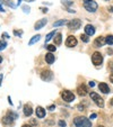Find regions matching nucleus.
Masks as SVG:
<instances>
[{"instance_id": "obj_33", "label": "nucleus", "mask_w": 113, "mask_h": 127, "mask_svg": "<svg viewBox=\"0 0 113 127\" xmlns=\"http://www.w3.org/2000/svg\"><path fill=\"white\" fill-rule=\"evenodd\" d=\"M94 85H95V83H94V82H93V81H91V82H89V87H94Z\"/></svg>"}, {"instance_id": "obj_12", "label": "nucleus", "mask_w": 113, "mask_h": 127, "mask_svg": "<svg viewBox=\"0 0 113 127\" xmlns=\"http://www.w3.org/2000/svg\"><path fill=\"white\" fill-rule=\"evenodd\" d=\"M46 23H48V20H46L45 18H44V19H40L38 21H36V23H35V26H34L35 29H41V28H43V27L46 25Z\"/></svg>"}, {"instance_id": "obj_1", "label": "nucleus", "mask_w": 113, "mask_h": 127, "mask_svg": "<svg viewBox=\"0 0 113 127\" xmlns=\"http://www.w3.org/2000/svg\"><path fill=\"white\" fill-rule=\"evenodd\" d=\"M74 122L77 127H92L91 120L86 117H76Z\"/></svg>"}, {"instance_id": "obj_19", "label": "nucleus", "mask_w": 113, "mask_h": 127, "mask_svg": "<svg viewBox=\"0 0 113 127\" xmlns=\"http://www.w3.org/2000/svg\"><path fill=\"white\" fill-rule=\"evenodd\" d=\"M40 38H41V35H36V36H33V38L30 41V43H28V44H30V45H33L34 43L38 42V41H40Z\"/></svg>"}, {"instance_id": "obj_17", "label": "nucleus", "mask_w": 113, "mask_h": 127, "mask_svg": "<svg viewBox=\"0 0 113 127\" xmlns=\"http://www.w3.org/2000/svg\"><path fill=\"white\" fill-rule=\"evenodd\" d=\"M33 114V109L30 106H24V115L25 116H31Z\"/></svg>"}, {"instance_id": "obj_38", "label": "nucleus", "mask_w": 113, "mask_h": 127, "mask_svg": "<svg viewBox=\"0 0 113 127\" xmlns=\"http://www.w3.org/2000/svg\"><path fill=\"white\" fill-rule=\"evenodd\" d=\"M0 11H1V13H3V11H5V10H3V8L1 7V6H0Z\"/></svg>"}, {"instance_id": "obj_2", "label": "nucleus", "mask_w": 113, "mask_h": 127, "mask_svg": "<svg viewBox=\"0 0 113 127\" xmlns=\"http://www.w3.org/2000/svg\"><path fill=\"white\" fill-rule=\"evenodd\" d=\"M84 7L89 13H95L97 10V3L94 0H84Z\"/></svg>"}, {"instance_id": "obj_28", "label": "nucleus", "mask_w": 113, "mask_h": 127, "mask_svg": "<svg viewBox=\"0 0 113 127\" xmlns=\"http://www.w3.org/2000/svg\"><path fill=\"white\" fill-rule=\"evenodd\" d=\"M23 9H24L25 13H30V7H26V6H24V7H23Z\"/></svg>"}, {"instance_id": "obj_13", "label": "nucleus", "mask_w": 113, "mask_h": 127, "mask_svg": "<svg viewBox=\"0 0 113 127\" xmlns=\"http://www.w3.org/2000/svg\"><path fill=\"white\" fill-rule=\"evenodd\" d=\"M85 33H86V35H88V36H92V35L95 34V28L92 25H86V27H85Z\"/></svg>"}, {"instance_id": "obj_27", "label": "nucleus", "mask_w": 113, "mask_h": 127, "mask_svg": "<svg viewBox=\"0 0 113 127\" xmlns=\"http://www.w3.org/2000/svg\"><path fill=\"white\" fill-rule=\"evenodd\" d=\"M58 124H59V126H61V127H65L66 126V122H65V120H59Z\"/></svg>"}, {"instance_id": "obj_5", "label": "nucleus", "mask_w": 113, "mask_h": 127, "mask_svg": "<svg viewBox=\"0 0 113 127\" xmlns=\"http://www.w3.org/2000/svg\"><path fill=\"white\" fill-rule=\"evenodd\" d=\"M91 98L93 99V101H94V102L96 103L98 107H101V108H103V107H104V100H103L102 97H100V96L97 95V93L91 92Z\"/></svg>"}, {"instance_id": "obj_4", "label": "nucleus", "mask_w": 113, "mask_h": 127, "mask_svg": "<svg viewBox=\"0 0 113 127\" xmlns=\"http://www.w3.org/2000/svg\"><path fill=\"white\" fill-rule=\"evenodd\" d=\"M92 62H93V64L94 65H101L103 62V56L102 54L100 53V52H95V53H93V55H92Z\"/></svg>"}, {"instance_id": "obj_11", "label": "nucleus", "mask_w": 113, "mask_h": 127, "mask_svg": "<svg viewBox=\"0 0 113 127\" xmlns=\"http://www.w3.org/2000/svg\"><path fill=\"white\" fill-rule=\"evenodd\" d=\"M98 89H100V91H102L103 93H109L110 92V88H109V85L105 83V82H101L100 85H98Z\"/></svg>"}, {"instance_id": "obj_30", "label": "nucleus", "mask_w": 113, "mask_h": 127, "mask_svg": "<svg viewBox=\"0 0 113 127\" xmlns=\"http://www.w3.org/2000/svg\"><path fill=\"white\" fill-rule=\"evenodd\" d=\"M14 34H15V35H18V36H20V35H22V32H17V30H14Z\"/></svg>"}, {"instance_id": "obj_22", "label": "nucleus", "mask_w": 113, "mask_h": 127, "mask_svg": "<svg viewBox=\"0 0 113 127\" xmlns=\"http://www.w3.org/2000/svg\"><path fill=\"white\" fill-rule=\"evenodd\" d=\"M54 34H56V32H54V30H53V32H51V33H49V34L46 35V37H45V42H49V41H50L52 37L54 36Z\"/></svg>"}, {"instance_id": "obj_15", "label": "nucleus", "mask_w": 113, "mask_h": 127, "mask_svg": "<svg viewBox=\"0 0 113 127\" xmlns=\"http://www.w3.org/2000/svg\"><path fill=\"white\" fill-rule=\"evenodd\" d=\"M54 60H56V58H54V55L52 53L49 52V53L45 54V61H46V63L48 64H52L54 62Z\"/></svg>"}, {"instance_id": "obj_37", "label": "nucleus", "mask_w": 113, "mask_h": 127, "mask_svg": "<svg viewBox=\"0 0 113 127\" xmlns=\"http://www.w3.org/2000/svg\"><path fill=\"white\" fill-rule=\"evenodd\" d=\"M1 81H2V75L0 74V85H1Z\"/></svg>"}, {"instance_id": "obj_23", "label": "nucleus", "mask_w": 113, "mask_h": 127, "mask_svg": "<svg viewBox=\"0 0 113 127\" xmlns=\"http://www.w3.org/2000/svg\"><path fill=\"white\" fill-rule=\"evenodd\" d=\"M80 38H81V41H83V42H85V43H88V41H89L88 35H86V34H83L80 36Z\"/></svg>"}, {"instance_id": "obj_21", "label": "nucleus", "mask_w": 113, "mask_h": 127, "mask_svg": "<svg viewBox=\"0 0 113 127\" xmlns=\"http://www.w3.org/2000/svg\"><path fill=\"white\" fill-rule=\"evenodd\" d=\"M105 42H106V44H109V45H113V36H112V35H109V36H106V38H105Z\"/></svg>"}, {"instance_id": "obj_18", "label": "nucleus", "mask_w": 113, "mask_h": 127, "mask_svg": "<svg viewBox=\"0 0 113 127\" xmlns=\"http://www.w3.org/2000/svg\"><path fill=\"white\" fill-rule=\"evenodd\" d=\"M13 122H14V118H13V117H10L9 115L2 118V123H3V124H11Z\"/></svg>"}, {"instance_id": "obj_9", "label": "nucleus", "mask_w": 113, "mask_h": 127, "mask_svg": "<svg viewBox=\"0 0 113 127\" xmlns=\"http://www.w3.org/2000/svg\"><path fill=\"white\" fill-rule=\"evenodd\" d=\"M77 93H78L79 96H81V97H84V96H86L87 93H88V90H87L86 85H79V87L77 88Z\"/></svg>"}, {"instance_id": "obj_36", "label": "nucleus", "mask_w": 113, "mask_h": 127, "mask_svg": "<svg viewBox=\"0 0 113 127\" xmlns=\"http://www.w3.org/2000/svg\"><path fill=\"white\" fill-rule=\"evenodd\" d=\"M22 127H32V126H31V125H27V124H24Z\"/></svg>"}, {"instance_id": "obj_32", "label": "nucleus", "mask_w": 113, "mask_h": 127, "mask_svg": "<svg viewBox=\"0 0 113 127\" xmlns=\"http://www.w3.org/2000/svg\"><path fill=\"white\" fill-rule=\"evenodd\" d=\"M2 36L5 37V38H9V35L7 34V33H3V34H2Z\"/></svg>"}, {"instance_id": "obj_39", "label": "nucleus", "mask_w": 113, "mask_h": 127, "mask_svg": "<svg viewBox=\"0 0 113 127\" xmlns=\"http://www.w3.org/2000/svg\"><path fill=\"white\" fill-rule=\"evenodd\" d=\"M111 70H112V73H113V64H111Z\"/></svg>"}, {"instance_id": "obj_31", "label": "nucleus", "mask_w": 113, "mask_h": 127, "mask_svg": "<svg viewBox=\"0 0 113 127\" xmlns=\"http://www.w3.org/2000/svg\"><path fill=\"white\" fill-rule=\"evenodd\" d=\"M96 117H97L96 114H92V115H91V119H95Z\"/></svg>"}, {"instance_id": "obj_20", "label": "nucleus", "mask_w": 113, "mask_h": 127, "mask_svg": "<svg viewBox=\"0 0 113 127\" xmlns=\"http://www.w3.org/2000/svg\"><path fill=\"white\" fill-rule=\"evenodd\" d=\"M66 24H68V21L67 20H59V21H56L53 24V27H58V26H61V25H66Z\"/></svg>"}, {"instance_id": "obj_35", "label": "nucleus", "mask_w": 113, "mask_h": 127, "mask_svg": "<svg viewBox=\"0 0 113 127\" xmlns=\"http://www.w3.org/2000/svg\"><path fill=\"white\" fill-rule=\"evenodd\" d=\"M110 80H111V82H113V73L110 75Z\"/></svg>"}, {"instance_id": "obj_14", "label": "nucleus", "mask_w": 113, "mask_h": 127, "mask_svg": "<svg viewBox=\"0 0 113 127\" xmlns=\"http://www.w3.org/2000/svg\"><path fill=\"white\" fill-rule=\"evenodd\" d=\"M36 116L38 118H44L45 117V109H43L42 107H38L36 108Z\"/></svg>"}, {"instance_id": "obj_16", "label": "nucleus", "mask_w": 113, "mask_h": 127, "mask_svg": "<svg viewBox=\"0 0 113 127\" xmlns=\"http://www.w3.org/2000/svg\"><path fill=\"white\" fill-rule=\"evenodd\" d=\"M61 41H62V35L60 34V33H58V34L56 35V37H54V44H56V45H60V44H61Z\"/></svg>"}, {"instance_id": "obj_41", "label": "nucleus", "mask_w": 113, "mask_h": 127, "mask_svg": "<svg viewBox=\"0 0 113 127\" xmlns=\"http://www.w3.org/2000/svg\"><path fill=\"white\" fill-rule=\"evenodd\" d=\"M97 127H104V126H102V125H98V126H97Z\"/></svg>"}, {"instance_id": "obj_25", "label": "nucleus", "mask_w": 113, "mask_h": 127, "mask_svg": "<svg viewBox=\"0 0 113 127\" xmlns=\"http://www.w3.org/2000/svg\"><path fill=\"white\" fill-rule=\"evenodd\" d=\"M46 48H48V51L50 52V53H52V52L56 51V46L54 45H46Z\"/></svg>"}, {"instance_id": "obj_26", "label": "nucleus", "mask_w": 113, "mask_h": 127, "mask_svg": "<svg viewBox=\"0 0 113 127\" xmlns=\"http://www.w3.org/2000/svg\"><path fill=\"white\" fill-rule=\"evenodd\" d=\"M62 3H65V5H67V6H70V5H73V1H70V0H62Z\"/></svg>"}, {"instance_id": "obj_34", "label": "nucleus", "mask_w": 113, "mask_h": 127, "mask_svg": "<svg viewBox=\"0 0 113 127\" xmlns=\"http://www.w3.org/2000/svg\"><path fill=\"white\" fill-rule=\"evenodd\" d=\"M78 108H79L78 110H84V107H83V106H80V105H79V106H78Z\"/></svg>"}, {"instance_id": "obj_29", "label": "nucleus", "mask_w": 113, "mask_h": 127, "mask_svg": "<svg viewBox=\"0 0 113 127\" xmlns=\"http://www.w3.org/2000/svg\"><path fill=\"white\" fill-rule=\"evenodd\" d=\"M48 109H49L50 111H52V110H54V109H56V106H54V105H52V106H49Z\"/></svg>"}, {"instance_id": "obj_40", "label": "nucleus", "mask_w": 113, "mask_h": 127, "mask_svg": "<svg viewBox=\"0 0 113 127\" xmlns=\"http://www.w3.org/2000/svg\"><path fill=\"white\" fill-rule=\"evenodd\" d=\"M1 62H2V57H1V56H0V63H1Z\"/></svg>"}, {"instance_id": "obj_24", "label": "nucleus", "mask_w": 113, "mask_h": 127, "mask_svg": "<svg viewBox=\"0 0 113 127\" xmlns=\"http://www.w3.org/2000/svg\"><path fill=\"white\" fill-rule=\"evenodd\" d=\"M6 46H7V43H6L5 41H0V51L5 50Z\"/></svg>"}, {"instance_id": "obj_3", "label": "nucleus", "mask_w": 113, "mask_h": 127, "mask_svg": "<svg viewBox=\"0 0 113 127\" xmlns=\"http://www.w3.org/2000/svg\"><path fill=\"white\" fill-rule=\"evenodd\" d=\"M61 98L67 102H71L75 100V95L73 92H70L69 90H62L61 91Z\"/></svg>"}, {"instance_id": "obj_6", "label": "nucleus", "mask_w": 113, "mask_h": 127, "mask_svg": "<svg viewBox=\"0 0 113 127\" xmlns=\"http://www.w3.org/2000/svg\"><path fill=\"white\" fill-rule=\"evenodd\" d=\"M80 25H81L80 19H73L71 21L68 23V27L70 29H74V30H77L78 28H80Z\"/></svg>"}, {"instance_id": "obj_10", "label": "nucleus", "mask_w": 113, "mask_h": 127, "mask_svg": "<svg viewBox=\"0 0 113 127\" xmlns=\"http://www.w3.org/2000/svg\"><path fill=\"white\" fill-rule=\"evenodd\" d=\"M105 37H103V36H100V37H97L96 40H95V42H94V46L95 47H100V46H103L105 44Z\"/></svg>"}, {"instance_id": "obj_7", "label": "nucleus", "mask_w": 113, "mask_h": 127, "mask_svg": "<svg viewBox=\"0 0 113 127\" xmlns=\"http://www.w3.org/2000/svg\"><path fill=\"white\" fill-rule=\"evenodd\" d=\"M41 78H42V80H44V81H51V80L53 79V73H52V71H50V70H45V71H43L41 73Z\"/></svg>"}, {"instance_id": "obj_8", "label": "nucleus", "mask_w": 113, "mask_h": 127, "mask_svg": "<svg viewBox=\"0 0 113 127\" xmlns=\"http://www.w3.org/2000/svg\"><path fill=\"white\" fill-rule=\"evenodd\" d=\"M66 45L68 46V47H74V46L77 45V40H76L75 36H69L67 38V41H66Z\"/></svg>"}]
</instances>
